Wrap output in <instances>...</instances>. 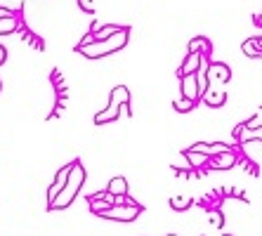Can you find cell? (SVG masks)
<instances>
[{"instance_id": "cell-1", "label": "cell", "mask_w": 262, "mask_h": 236, "mask_svg": "<svg viewBox=\"0 0 262 236\" xmlns=\"http://www.w3.org/2000/svg\"><path fill=\"white\" fill-rule=\"evenodd\" d=\"M85 184V168L80 165V161H73L71 163V173L67 177V184L61 187V191L55 196V201H50L48 206L50 210H61V208H69L73 203V199L78 196V191Z\"/></svg>"}, {"instance_id": "cell-23", "label": "cell", "mask_w": 262, "mask_h": 236, "mask_svg": "<svg viewBox=\"0 0 262 236\" xmlns=\"http://www.w3.org/2000/svg\"><path fill=\"white\" fill-rule=\"evenodd\" d=\"M210 218H213V224H215V227H222V215H220L217 210H215L213 215H210Z\"/></svg>"}, {"instance_id": "cell-12", "label": "cell", "mask_w": 262, "mask_h": 236, "mask_svg": "<svg viewBox=\"0 0 262 236\" xmlns=\"http://www.w3.org/2000/svg\"><path fill=\"white\" fill-rule=\"evenodd\" d=\"M213 50V42L208 40L206 36H199V38H194V40L189 42V52H199V55H208Z\"/></svg>"}, {"instance_id": "cell-28", "label": "cell", "mask_w": 262, "mask_h": 236, "mask_svg": "<svg viewBox=\"0 0 262 236\" xmlns=\"http://www.w3.org/2000/svg\"><path fill=\"white\" fill-rule=\"evenodd\" d=\"M0 88H3V83H0Z\"/></svg>"}, {"instance_id": "cell-18", "label": "cell", "mask_w": 262, "mask_h": 236, "mask_svg": "<svg viewBox=\"0 0 262 236\" xmlns=\"http://www.w3.org/2000/svg\"><path fill=\"white\" fill-rule=\"evenodd\" d=\"M244 55H248V57H257V52H260V38H250V40H246L244 42Z\"/></svg>"}, {"instance_id": "cell-2", "label": "cell", "mask_w": 262, "mask_h": 236, "mask_svg": "<svg viewBox=\"0 0 262 236\" xmlns=\"http://www.w3.org/2000/svg\"><path fill=\"white\" fill-rule=\"evenodd\" d=\"M128 36L130 31L125 29V26H121V29L116 31V33H111L109 38H102V40H95L90 42V45H78V52L80 55H85L88 59H99V57H106L111 55V52H118V50H123L125 45H128Z\"/></svg>"}, {"instance_id": "cell-9", "label": "cell", "mask_w": 262, "mask_h": 236, "mask_svg": "<svg viewBox=\"0 0 262 236\" xmlns=\"http://www.w3.org/2000/svg\"><path fill=\"white\" fill-rule=\"evenodd\" d=\"M109 102L121 104L123 109H125V114H130V90L125 88V85H118V88H114V90H111V99H109Z\"/></svg>"}, {"instance_id": "cell-8", "label": "cell", "mask_w": 262, "mask_h": 236, "mask_svg": "<svg viewBox=\"0 0 262 236\" xmlns=\"http://www.w3.org/2000/svg\"><path fill=\"white\" fill-rule=\"evenodd\" d=\"M208 163H210V168H215V170H227V168H232V165H236V154L229 149V152H225V154L213 156Z\"/></svg>"}, {"instance_id": "cell-5", "label": "cell", "mask_w": 262, "mask_h": 236, "mask_svg": "<svg viewBox=\"0 0 262 236\" xmlns=\"http://www.w3.org/2000/svg\"><path fill=\"white\" fill-rule=\"evenodd\" d=\"M217 78L220 83H227V80L232 78V69L222 64V61H213V64H208V80Z\"/></svg>"}, {"instance_id": "cell-14", "label": "cell", "mask_w": 262, "mask_h": 236, "mask_svg": "<svg viewBox=\"0 0 262 236\" xmlns=\"http://www.w3.org/2000/svg\"><path fill=\"white\" fill-rule=\"evenodd\" d=\"M199 61H201V55L199 52H189L187 59H184L182 69H180V76H187V73H194L199 69Z\"/></svg>"}, {"instance_id": "cell-6", "label": "cell", "mask_w": 262, "mask_h": 236, "mask_svg": "<svg viewBox=\"0 0 262 236\" xmlns=\"http://www.w3.org/2000/svg\"><path fill=\"white\" fill-rule=\"evenodd\" d=\"M121 104H116V102H109V106L104 111H99L97 116H95V123L97 125H106V123H114V121H118V116H121V109H118Z\"/></svg>"}, {"instance_id": "cell-20", "label": "cell", "mask_w": 262, "mask_h": 236, "mask_svg": "<svg viewBox=\"0 0 262 236\" xmlns=\"http://www.w3.org/2000/svg\"><path fill=\"white\" fill-rule=\"evenodd\" d=\"M121 29V26H104V29H99V31H92V36H95V40H102V38H109L111 33H116V31Z\"/></svg>"}, {"instance_id": "cell-19", "label": "cell", "mask_w": 262, "mask_h": 236, "mask_svg": "<svg viewBox=\"0 0 262 236\" xmlns=\"http://www.w3.org/2000/svg\"><path fill=\"white\" fill-rule=\"evenodd\" d=\"M191 203H194V201L187 199V196H172V199H170L172 210H187V208H189Z\"/></svg>"}, {"instance_id": "cell-26", "label": "cell", "mask_w": 262, "mask_h": 236, "mask_svg": "<svg viewBox=\"0 0 262 236\" xmlns=\"http://www.w3.org/2000/svg\"><path fill=\"white\" fill-rule=\"evenodd\" d=\"M5 59H7V50L3 48V45H0V67L5 64Z\"/></svg>"}, {"instance_id": "cell-4", "label": "cell", "mask_w": 262, "mask_h": 236, "mask_svg": "<svg viewBox=\"0 0 262 236\" xmlns=\"http://www.w3.org/2000/svg\"><path fill=\"white\" fill-rule=\"evenodd\" d=\"M180 83H182V97L191 99V102H199V85H196V76L194 73H187V76H180Z\"/></svg>"}, {"instance_id": "cell-22", "label": "cell", "mask_w": 262, "mask_h": 236, "mask_svg": "<svg viewBox=\"0 0 262 236\" xmlns=\"http://www.w3.org/2000/svg\"><path fill=\"white\" fill-rule=\"evenodd\" d=\"M78 5H80V10H83V12L95 14V3H92V0H78Z\"/></svg>"}, {"instance_id": "cell-15", "label": "cell", "mask_w": 262, "mask_h": 236, "mask_svg": "<svg viewBox=\"0 0 262 236\" xmlns=\"http://www.w3.org/2000/svg\"><path fill=\"white\" fill-rule=\"evenodd\" d=\"M236 139L238 142H250V139H262V127H241L238 130V135H236Z\"/></svg>"}, {"instance_id": "cell-11", "label": "cell", "mask_w": 262, "mask_h": 236, "mask_svg": "<svg viewBox=\"0 0 262 236\" xmlns=\"http://www.w3.org/2000/svg\"><path fill=\"white\" fill-rule=\"evenodd\" d=\"M191 149H194V152H199V154H206V156H217V154H225V152H229V146L227 144H194L191 146Z\"/></svg>"}, {"instance_id": "cell-10", "label": "cell", "mask_w": 262, "mask_h": 236, "mask_svg": "<svg viewBox=\"0 0 262 236\" xmlns=\"http://www.w3.org/2000/svg\"><path fill=\"white\" fill-rule=\"evenodd\" d=\"M201 97H203V102H206L208 106H213V109H220V106L227 102L225 90H210V88H208V90L203 92Z\"/></svg>"}, {"instance_id": "cell-21", "label": "cell", "mask_w": 262, "mask_h": 236, "mask_svg": "<svg viewBox=\"0 0 262 236\" xmlns=\"http://www.w3.org/2000/svg\"><path fill=\"white\" fill-rule=\"evenodd\" d=\"M172 106H175V109L177 111H182V114H184V111H191V109H194V106H196V102H191V99H175V102H172Z\"/></svg>"}, {"instance_id": "cell-17", "label": "cell", "mask_w": 262, "mask_h": 236, "mask_svg": "<svg viewBox=\"0 0 262 236\" xmlns=\"http://www.w3.org/2000/svg\"><path fill=\"white\" fill-rule=\"evenodd\" d=\"M19 29V17L12 14V17L0 19V36H7V33H14Z\"/></svg>"}, {"instance_id": "cell-25", "label": "cell", "mask_w": 262, "mask_h": 236, "mask_svg": "<svg viewBox=\"0 0 262 236\" xmlns=\"http://www.w3.org/2000/svg\"><path fill=\"white\" fill-rule=\"evenodd\" d=\"M12 10H7V7H0V19H5V17H12Z\"/></svg>"}, {"instance_id": "cell-13", "label": "cell", "mask_w": 262, "mask_h": 236, "mask_svg": "<svg viewBox=\"0 0 262 236\" xmlns=\"http://www.w3.org/2000/svg\"><path fill=\"white\" fill-rule=\"evenodd\" d=\"M184 158L189 161V168H201V165H208V161H210V156L199 154V152H194V149H187V152H184Z\"/></svg>"}, {"instance_id": "cell-29", "label": "cell", "mask_w": 262, "mask_h": 236, "mask_svg": "<svg viewBox=\"0 0 262 236\" xmlns=\"http://www.w3.org/2000/svg\"><path fill=\"white\" fill-rule=\"evenodd\" d=\"M170 236H175V234H170Z\"/></svg>"}, {"instance_id": "cell-3", "label": "cell", "mask_w": 262, "mask_h": 236, "mask_svg": "<svg viewBox=\"0 0 262 236\" xmlns=\"http://www.w3.org/2000/svg\"><path fill=\"white\" fill-rule=\"evenodd\" d=\"M140 212H142V206L135 203V206H111L106 210L97 212V215L102 220H111V222H133Z\"/></svg>"}, {"instance_id": "cell-24", "label": "cell", "mask_w": 262, "mask_h": 236, "mask_svg": "<svg viewBox=\"0 0 262 236\" xmlns=\"http://www.w3.org/2000/svg\"><path fill=\"white\" fill-rule=\"evenodd\" d=\"M90 42H95V36H92V31H90V33H88L85 38H83V40L78 42V45H90Z\"/></svg>"}, {"instance_id": "cell-16", "label": "cell", "mask_w": 262, "mask_h": 236, "mask_svg": "<svg viewBox=\"0 0 262 236\" xmlns=\"http://www.w3.org/2000/svg\"><path fill=\"white\" fill-rule=\"evenodd\" d=\"M106 191H109L111 196L128 194V182H125V177H114V180L109 182V187H106Z\"/></svg>"}, {"instance_id": "cell-27", "label": "cell", "mask_w": 262, "mask_h": 236, "mask_svg": "<svg viewBox=\"0 0 262 236\" xmlns=\"http://www.w3.org/2000/svg\"><path fill=\"white\" fill-rule=\"evenodd\" d=\"M257 57H262V50H260V52H257Z\"/></svg>"}, {"instance_id": "cell-7", "label": "cell", "mask_w": 262, "mask_h": 236, "mask_svg": "<svg viewBox=\"0 0 262 236\" xmlns=\"http://www.w3.org/2000/svg\"><path fill=\"white\" fill-rule=\"evenodd\" d=\"M69 173H71V163L69 165H64V168L57 173V177H55V182H52V187L48 189V203L50 201H55V196L61 191V187L67 184V177H69Z\"/></svg>"}]
</instances>
